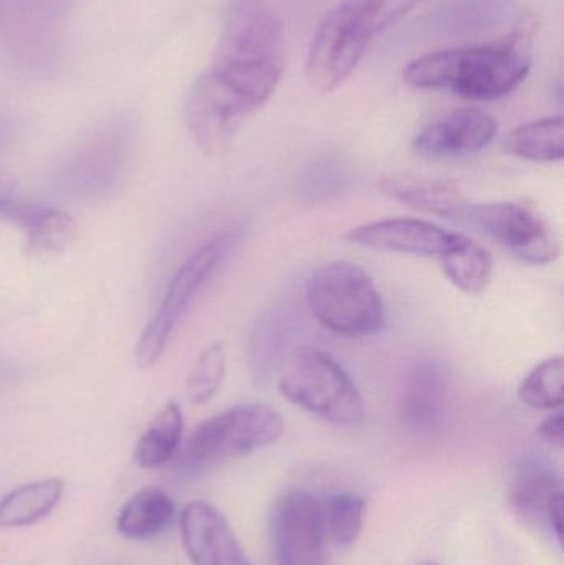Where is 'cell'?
Returning a JSON list of instances; mask_svg holds the SVG:
<instances>
[{"label": "cell", "instance_id": "cell-1", "mask_svg": "<svg viewBox=\"0 0 564 565\" xmlns=\"http://www.w3.org/2000/svg\"><path fill=\"white\" fill-rule=\"evenodd\" d=\"M539 26L535 13H522L500 42L426 53L407 63L403 79L413 88L449 89L472 102L502 98L529 76Z\"/></svg>", "mask_w": 564, "mask_h": 565}, {"label": "cell", "instance_id": "cell-2", "mask_svg": "<svg viewBox=\"0 0 564 565\" xmlns=\"http://www.w3.org/2000/svg\"><path fill=\"white\" fill-rule=\"evenodd\" d=\"M426 0H341L315 30L307 55L313 88H340L363 60L373 40Z\"/></svg>", "mask_w": 564, "mask_h": 565}, {"label": "cell", "instance_id": "cell-3", "mask_svg": "<svg viewBox=\"0 0 564 565\" xmlns=\"http://www.w3.org/2000/svg\"><path fill=\"white\" fill-rule=\"evenodd\" d=\"M278 371L280 394L308 414L334 427H357L366 418L360 388L343 365L327 352L295 349Z\"/></svg>", "mask_w": 564, "mask_h": 565}, {"label": "cell", "instance_id": "cell-4", "mask_svg": "<svg viewBox=\"0 0 564 565\" xmlns=\"http://www.w3.org/2000/svg\"><path fill=\"white\" fill-rule=\"evenodd\" d=\"M242 245V232L228 228L205 242L179 268L164 299L136 344L139 367L149 369L164 354L172 332L181 324L192 306L207 291L212 281L231 264Z\"/></svg>", "mask_w": 564, "mask_h": 565}, {"label": "cell", "instance_id": "cell-5", "mask_svg": "<svg viewBox=\"0 0 564 565\" xmlns=\"http://www.w3.org/2000/svg\"><path fill=\"white\" fill-rule=\"evenodd\" d=\"M305 296L315 319L344 338L374 334L386 322V306L373 278L350 262H333L315 270Z\"/></svg>", "mask_w": 564, "mask_h": 565}, {"label": "cell", "instance_id": "cell-6", "mask_svg": "<svg viewBox=\"0 0 564 565\" xmlns=\"http://www.w3.org/2000/svg\"><path fill=\"white\" fill-rule=\"evenodd\" d=\"M284 431V418L267 405L244 404L219 412L192 431L179 455V471L202 473L222 461L270 447Z\"/></svg>", "mask_w": 564, "mask_h": 565}, {"label": "cell", "instance_id": "cell-7", "mask_svg": "<svg viewBox=\"0 0 564 565\" xmlns=\"http://www.w3.org/2000/svg\"><path fill=\"white\" fill-rule=\"evenodd\" d=\"M459 221L489 235L522 264L546 267L560 257L556 232L532 202H469Z\"/></svg>", "mask_w": 564, "mask_h": 565}, {"label": "cell", "instance_id": "cell-8", "mask_svg": "<svg viewBox=\"0 0 564 565\" xmlns=\"http://www.w3.org/2000/svg\"><path fill=\"white\" fill-rule=\"evenodd\" d=\"M284 25L265 0H232L214 60L284 66Z\"/></svg>", "mask_w": 564, "mask_h": 565}, {"label": "cell", "instance_id": "cell-9", "mask_svg": "<svg viewBox=\"0 0 564 565\" xmlns=\"http://www.w3.org/2000/svg\"><path fill=\"white\" fill-rule=\"evenodd\" d=\"M270 540L277 565H324L321 504L305 490L285 493L275 503Z\"/></svg>", "mask_w": 564, "mask_h": 565}, {"label": "cell", "instance_id": "cell-10", "mask_svg": "<svg viewBox=\"0 0 564 565\" xmlns=\"http://www.w3.org/2000/svg\"><path fill=\"white\" fill-rule=\"evenodd\" d=\"M252 115L214 75L205 72L189 89L185 122L192 139L205 154H219L231 145L242 121Z\"/></svg>", "mask_w": 564, "mask_h": 565}, {"label": "cell", "instance_id": "cell-11", "mask_svg": "<svg viewBox=\"0 0 564 565\" xmlns=\"http://www.w3.org/2000/svg\"><path fill=\"white\" fill-rule=\"evenodd\" d=\"M453 407V375L443 362L423 358L406 369L397 391V414L409 430L444 427Z\"/></svg>", "mask_w": 564, "mask_h": 565}, {"label": "cell", "instance_id": "cell-12", "mask_svg": "<svg viewBox=\"0 0 564 565\" xmlns=\"http://www.w3.org/2000/svg\"><path fill=\"white\" fill-rule=\"evenodd\" d=\"M343 238L368 250L440 258L456 245L459 234L419 218H384L350 228Z\"/></svg>", "mask_w": 564, "mask_h": 565}, {"label": "cell", "instance_id": "cell-13", "mask_svg": "<svg viewBox=\"0 0 564 565\" xmlns=\"http://www.w3.org/2000/svg\"><path fill=\"white\" fill-rule=\"evenodd\" d=\"M499 122L480 108H460L417 132L414 151L421 158L444 161L479 154L492 145Z\"/></svg>", "mask_w": 564, "mask_h": 565}, {"label": "cell", "instance_id": "cell-14", "mask_svg": "<svg viewBox=\"0 0 564 565\" xmlns=\"http://www.w3.org/2000/svg\"><path fill=\"white\" fill-rule=\"evenodd\" d=\"M181 537L194 565H252L224 514L211 504L195 501L182 510Z\"/></svg>", "mask_w": 564, "mask_h": 565}, {"label": "cell", "instance_id": "cell-15", "mask_svg": "<svg viewBox=\"0 0 564 565\" xmlns=\"http://www.w3.org/2000/svg\"><path fill=\"white\" fill-rule=\"evenodd\" d=\"M0 217L22 228L26 254L33 257L62 254L78 235L72 215L52 205L0 198Z\"/></svg>", "mask_w": 564, "mask_h": 565}, {"label": "cell", "instance_id": "cell-16", "mask_svg": "<svg viewBox=\"0 0 564 565\" xmlns=\"http://www.w3.org/2000/svg\"><path fill=\"white\" fill-rule=\"evenodd\" d=\"M512 504L526 520L550 527L556 541L563 543L562 481L542 465L526 467L512 488Z\"/></svg>", "mask_w": 564, "mask_h": 565}, {"label": "cell", "instance_id": "cell-17", "mask_svg": "<svg viewBox=\"0 0 564 565\" xmlns=\"http://www.w3.org/2000/svg\"><path fill=\"white\" fill-rule=\"evenodd\" d=\"M380 188L387 198L401 202L406 207L437 217L459 221L460 214L469 204L459 185L446 179L391 174L381 179Z\"/></svg>", "mask_w": 564, "mask_h": 565}, {"label": "cell", "instance_id": "cell-18", "mask_svg": "<svg viewBox=\"0 0 564 565\" xmlns=\"http://www.w3.org/2000/svg\"><path fill=\"white\" fill-rule=\"evenodd\" d=\"M295 319L284 309L265 312L248 342L251 371L257 381L264 382L284 364L295 332Z\"/></svg>", "mask_w": 564, "mask_h": 565}, {"label": "cell", "instance_id": "cell-19", "mask_svg": "<svg viewBox=\"0 0 564 565\" xmlns=\"http://www.w3.org/2000/svg\"><path fill=\"white\" fill-rule=\"evenodd\" d=\"M175 516L174 501L161 488L148 487L119 511L116 527L126 540L146 541L164 533Z\"/></svg>", "mask_w": 564, "mask_h": 565}, {"label": "cell", "instance_id": "cell-20", "mask_svg": "<svg viewBox=\"0 0 564 565\" xmlns=\"http://www.w3.org/2000/svg\"><path fill=\"white\" fill-rule=\"evenodd\" d=\"M65 481L60 478L15 488L0 500V530L32 526L45 520L62 501Z\"/></svg>", "mask_w": 564, "mask_h": 565}, {"label": "cell", "instance_id": "cell-21", "mask_svg": "<svg viewBox=\"0 0 564 565\" xmlns=\"http://www.w3.org/2000/svg\"><path fill=\"white\" fill-rule=\"evenodd\" d=\"M184 435V418L175 402H168L146 427L136 445L135 460L145 470L164 467L178 454Z\"/></svg>", "mask_w": 564, "mask_h": 565}, {"label": "cell", "instance_id": "cell-22", "mask_svg": "<svg viewBox=\"0 0 564 565\" xmlns=\"http://www.w3.org/2000/svg\"><path fill=\"white\" fill-rule=\"evenodd\" d=\"M503 151L532 162H560L564 158L562 116L536 119L513 129L503 139Z\"/></svg>", "mask_w": 564, "mask_h": 565}, {"label": "cell", "instance_id": "cell-23", "mask_svg": "<svg viewBox=\"0 0 564 565\" xmlns=\"http://www.w3.org/2000/svg\"><path fill=\"white\" fill-rule=\"evenodd\" d=\"M439 260L450 282L467 295H480L492 280V257L466 235L459 234L456 245Z\"/></svg>", "mask_w": 564, "mask_h": 565}, {"label": "cell", "instance_id": "cell-24", "mask_svg": "<svg viewBox=\"0 0 564 565\" xmlns=\"http://www.w3.org/2000/svg\"><path fill=\"white\" fill-rule=\"evenodd\" d=\"M523 404L536 411H555L564 401V359L553 355L536 364L519 388Z\"/></svg>", "mask_w": 564, "mask_h": 565}, {"label": "cell", "instance_id": "cell-25", "mask_svg": "<svg viewBox=\"0 0 564 565\" xmlns=\"http://www.w3.org/2000/svg\"><path fill=\"white\" fill-rule=\"evenodd\" d=\"M363 498L353 493H337L321 507L323 513L324 533L338 546H350L360 537L364 521Z\"/></svg>", "mask_w": 564, "mask_h": 565}, {"label": "cell", "instance_id": "cell-26", "mask_svg": "<svg viewBox=\"0 0 564 565\" xmlns=\"http://www.w3.org/2000/svg\"><path fill=\"white\" fill-rule=\"evenodd\" d=\"M225 369H227V352H225L224 342L209 345L189 374V401L194 405H204L212 401L224 381Z\"/></svg>", "mask_w": 564, "mask_h": 565}, {"label": "cell", "instance_id": "cell-27", "mask_svg": "<svg viewBox=\"0 0 564 565\" xmlns=\"http://www.w3.org/2000/svg\"><path fill=\"white\" fill-rule=\"evenodd\" d=\"M344 174L337 168L321 166L320 169L308 172L305 175L304 189L308 201H324L331 195L338 194L343 189Z\"/></svg>", "mask_w": 564, "mask_h": 565}, {"label": "cell", "instance_id": "cell-28", "mask_svg": "<svg viewBox=\"0 0 564 565\" xmlns=\"http://www.w3.org/2000/svg\"><path fill=\"white\" fill-rule=\"evenodd\" d=\"M563 422L562 412H556V414L550 415L549 418L542 422L536 434H539V437L542 438L543 441H546V444L562 448L564 441Z\"/></svg>", "mask_w": 564, "mask_h": 565}, {"label": "cell", "instance_id": "cell-29", "mask_svg": "<svg viewBox=\"0 0 564 565\" xmlns=\"http://www.w3.org/2000/svg\"><path fill=\"white\" fill-rule=\"evenodd\" d=\"M421 565H437V564H434V563H426V564H421Z\"/></svg>", "mask_w": 564, "mask_h": 565}]
</instances>
